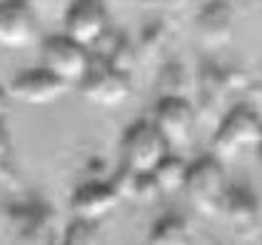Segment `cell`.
Masks as SVG:
<instances>
[{"instance_id":"cell-1","label":"cell","mask_w":262,"mask_h":245,"mask_svg":"<svg viewBox=\"0 0 262 245\" xmlns=\"http://www.w3.org/2000/svg\"><path fill=\"white\" fill-rule=\"evenodd\" d=\"M262 143V118L250 105H235L232 110L225 113L220 120L215 138H212V158L220 163L225 160H237L245 150Z\"/></svg>"},{"instance_id":"cell-2","label":"cell","mask_w":262,"mask_h":245,"mask_svg":"<svg viewBox=\"0 0 262 245\" xmlns=\"http://www.w3.org/2000/svg\"><path fill=\"white\" fill-rule=\"evenodd\" d=\"M122 168L135 175H152L155 168L170 155V148L162 140V135L155 130L150 120L133 122L120 143Z\"/></svg>"},{"instance_id":"cell-3","label":"cell","mask_w":262,"mask_h":245,"mask_svg":"<svg viewBox=\"0 0 262 245\" xmlns=\"http://www.w3.org/2000/svg\"><path fill=\"white\" fill-rule=\"evenodd\" d=\"M185 193H187L190 203H192V208L198 213L207 215V218L220 215L222 198L227 193L225 165L217 158H212V155L190 163L187 180H185Z\"/></svg>"},{"instance_id":"cell-4","label":"cell","mask_w":262,"mask_h":245,"mask_svg":"<svg viewBox=\"0 0 262 245\" xmlns=\"http://www.w3.org/2000/svg\"><path fill=\"white\" fill-rule=\"evenodd\" d=\"M40 68L53 73L58 80H62L70 88V85H80L88 78V73L93 70V55L90 50L68 40L65 35H53L42 40Z\"/></svg>"},{"instance_id":"cell-5","label":"cell","mask_w":262,"mask_h":245,"mask_svg":"<svg viewBox=\"0 0 262 245\" xmlns=\"http://www.w3.org/2000/svg\"><path fill=\"white\" fill-rule=\"evenodd\" d=\"M110 13L98 0H78L65 10V38L90 50L107 35Z\"/></svg>"},{"instance_id":"cell-6","label":"cell","mask_w":262,"mask_h":245,"mask_svg":"<svg viewBox=\"0 0 262 245\" xmlns=\"http://www.w3.org/2000/svg\"><path fill=\"white\" fill-rule=\"evenodd\" d=\"M195 105L187 98H160L155 105L152 125L167 148H185L195 133Z\"/></svg>"},{"instance_id":"cell-7","label":"cell","mask_w":262,"mask_h":245,"mask_svg":"<svg viewBox=\"0 0 262 245\" xmlns=\"http://www.w3.org/2000/svg\"><path fill=\"white\" fill-rule=\"evenodd\" d=\"M78 88L82 90L85 100L95 103L100 108L120 105L133 90L130 75L118 70V68H113V65H107V63H102L100 68H95V63H93V70L88 73V78Z\"/></svg>"},{"instance_id":"cell-8","label":"cell","mask_w":262,"mask_h":245,"mask_svg":"<svg viewBox=\"0 0 262 245\" xmlns=\"http://www.w3.org/2000/svg\"><path fill=\"white\" fill-rule=\"evenodd\" d=\"M70 88L62 80H58L53 73H48L45 68H33V70H23L20 75L10 85V95L23 105H50L58 103Z\"/></svg>"},{"instance_id":"cell-9","label":"cell","mask_w":262,"mask_h":245,"mask_svg":"<svg viewBox=\"0 0 262 245\" xmlns=\"http://www.w3.org/2000/svg\"><path fill=\"white\" fill-rule=\"evenodd\" d=\"M35 38V10L23 0L0 3V48L20 50Z\"/></svg>"},{"instance_id":"cell-10","label":"cell","mask_w":262,"mask_h":245,"mask_svg":"<svg viewBox=\"0 0 262 245\" xmlns=\"http://www.w3.org/2000/svg\"><path fill=\"white\" fill-rule=\"evenodd\" d=\"M120 203V195L115 190L113 183H85L80 185L75 193H73V200H70V208L73 213L78 215L80 223L95 225L98 220H102L105 215H110Z\"/></svg>"},{"instance_id":"cell-11","label":"cell","mask_w":262,"mask_h":245,"mask_svg":"<svg viewBox=\"0 0 262 245\" xmlns=\"http://www.w3.org/2000/svg\"><path fill=\"white\" fill-rule=\"evenodd\" d=\"M220 215H225L227 225L237 235H252L260 223V203L245 185H227V193L222 198Z\"/></svg>"},{"instance_id":"cell-12","label":"cell","mask_w":262,"mask_h":245,"mask_svg":"<svg viewBox=\"0 0 262 245\" xmlns=\"http://www.w3.org/2000/svg\"><path fill=\"white\" fill-rule=\"evenodd\" d=\"M232 8L225 3H207L195 18V33L202 48L220 50L232 40Z\"/></svg>"},{"instance_id":"cell-13","label":"cell","mask_w":262,"mask_h":245,"mask_svg":"<svg viewBox=\"0 0 262 245\" xmlns=\"http://www.w3.org/2000/svg\"><path fill=\"white\" fill-rule=\"evenodd\" d=\"M113 185H115L120 200L122 198H133L138 203H152V200L160 198V190H158V185L152 180V175H135V173L125 170V168H122L120 175L113 180Z\"/></svg>"},{"instance_id":"cell-14","label":"cell","mask_w":262,"mask_h":245,"mask_svg":"<svg viewBox=\"0 0 262 245\" xmlns=\"http://www.w3.org/2000/svg\"><path fill=\"white\" fill-rule=\"evenodd\" d=\"M187 170H190V163H185L178 155H167L152 173V180L158 185L160 195L165 193H180L185 190V180H187Z\"/></svg>"},{"instance_id":"cell-15","label":"cell","mask_w":262,"mask_h":245,"mask_svg":"<svg viewBox=\"0 0 262 245\" xmlns=\"http://www.w3.org/2000/svg\"><path fill=\"white\" fill-rule=\"evenodd\" d=\"M147 245H192V235L180 215H167L150 230Z\"/></svg>"},{"instance_id":"cell-16","label":"cell","mask_w":262,"mask_h":245,"mask_svg":"<svg viewBox=\"0 0 262 245\" xmlns=\"http://www.w3.org/2000/svg\"><path fill=\"white\" fill-rule=\"evenodd\" d=\"M187 85V75L180 65H167L160 75V90L162 98H185L182 90Z\"/></svg>"},{"instance_id":"cell-17","label":"cell","mask_w":262,"mask_h":245,"mask_svg":"<svg viewBox=\"0 0 262 245\" xmlns=\"http://www.w3.org/2000/svg\"><path fill=\"white\" fill-rule=\"evenodd\" d=\"M70 233V230H68ZM68 245H95V233H93V225L88 223H75L73 233L68 235Z\"/></svg>"},{"instance_id":"cell-18","label":"cell","mask_w":262,"mask_h":245,"mask_svg":"<svg viewBox=\"0 0 262 245\" xmlns=\"http://www.w3.org/2000/svg\"><path fill=\"white\" fill-rule=\"evenodd\" d=\"M8 153H10V138H8V133H5L3 122H0V168H3V163H5Z\"/></svg>"},{"instance_id":"cell-19","label":"cell","mask_w":262,"mask_h":245,"mask_svg":"<svg viewBox=\"0 0 262 245\" xmlns=\"http://www.w3.org/2000/svg\"><path fill=\"white\" fill-rule=\"evenodd\" d=\"M5 110H8V90L0 85V122L5 118Z\"/></svg>"},{"instance_id":"cell-20","label":"cell","mask_w":262,"mask_h":245,"mask_svg":"<svg viewBox=\"0 0 262 245\" xmlns=\"http://www.w3.org/2000/svg\"><path fill=\"white\" fill-rule=\"evenodd\" d=\"M257 160H260V165H262V143L257 145Z\"/></svg>"}]
</instances>
